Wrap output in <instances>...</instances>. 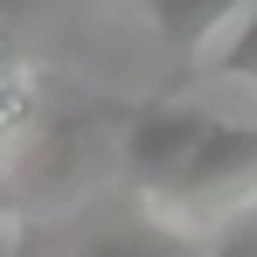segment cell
Masks as SVG:
<instances>
[{
  "instance_id": "6da1fadb",
  "label": "cell",
  "mask_w": 257,
  "mask_h": 257,
  "mask_svg": "<svg viewBox=\"0 0 257 257\" xmlns=\"http://www.w3.org/2000/svg\"><path fill=\"white\" fill-rule=\"evenodd\" d=\"M139 202H146L153 222L188 229V236L229 229L236 215H250L257 209V118H222V111H209V125L188 146V160H181L153 195H139Z\"/></svg>"
},
{
  "instance_id": "7a4b0ae2",
  "label": "cell",
  "mask_w": 257,
  "mask_h": 257,
  "mask_svg": "<svg viewBox=\"0 0 257 257\" xmlns=\"http://www.w3.org/2000/svg\"><path fill=\"white\" fill-rule=\"evenodd\" d=\"M202 125H209V111H202V104H181V97H160V104L132 111L125 167H132V181H139V195H153V188L188 160V146L202 139Z\"/></svg>"
},
{
  "instance_id": "3957f363",
  "label": "cell",
  "mask_w": 257,
  "mask_h": 257,
  "mask_svg": "<svg viewBox=\"0 0 257 257\" xmlns=\"http://www.w3.org/2000/svg\"><path fill=\"white\" fill-rule=\"evenodd\" d=\"M243 7H250V0H139L146 28H153L181 63H209L215 42L236 28V14H243Z\"/></svg>"
},
{
  "instance_id": "277c9868",
  "label": "cell",
  "mask_w": 257,
  "mask_h": 257,
  "mask_svg": "<svg viewBox=\"0 0 257 257\" xmlns=\"http://www.w3.org/2000/svg\"><path fill=\"white\" fill-rule=\"evenodd\" d=\"M77 257H202V243H195L188 229H167V222L146 215V229H111V236H97V243L77 250Z\"/></svg>"
},
{
  "instance_id": "5b68a950",
  "label": "cell",
  "mask_w": 257,
  "mask_h": 257,
  "mask_svg": "<svg viewBox=\"0 0 257 257\" xmlns=\"http://www.w3.org/2000/svg\"><path fill=\"white\" fill-rule=\"evenodd\" d=\"M209 70L222 77V84H250V90H257V0L243 7V14H236V28L215 42Z\"/></svg>"
},
{
  "instance_id": "8992f818",
  "label": "cell",
  "mask_w": 257,
  "mask_h": 257,
  "mask_svg": "<svg viewBox=\"0 0 257 257\" xmlns=\"http://www.w3.org/2000/svg\"><path fill=\"white\" fill-rule=\"evenodd\" d=\"M202 257H257V209L236 215V222L215 236V250H202Z\"/></svg>"
}]
</instances>
